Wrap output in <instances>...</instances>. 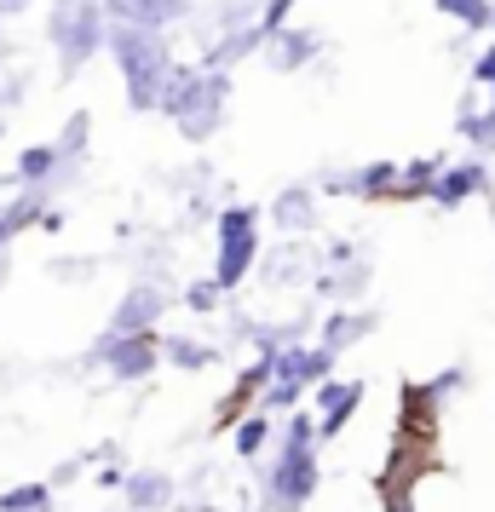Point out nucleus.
I'll return each instance as SVG.
<instances>
[{
  "mask_svg": "<svg viewBox=\"0 0 495 512\" xmlns=\"http://www.w3.org/2000/svg\"><path fill=\"white\" fill-rule=\"evenodd\" d=\"M317 415L306 409H294L283 420V443H277V455L271 466L260 472V507L265 512H300L317 495L323 484V466H317Z\"/></svg>",
  "mask_w": 495,
  "mask_h": 512,
  "instance_id": "obj_1",
  "label": "nucleus"
},
{
  "mask_svg": "<svg viewBox=\"0 0 495 512\" xmlns=\"http://www.w3.org/2000/svg\"><path fill=\"white\" fill-rule=\"evenodd\" d=\"M110 47H116V58H121V75H127V98H133V110H156V104H162L167 75H173L162 35H156V29L116 24V29H110Z\"/></svg>",
  "mask_w": 495,
  "mask_h": 512,
  "instance_id": "obj_2",
  "label": "nucleus"
},
{
  "mask_svg": "<svg viewBox=\"0 0 495 512\" xmlns=\"http://www.w3.org/2000/svg\"><path fill=\"white\" fill-rule=\"evenodd\" d=\"M162 110L179 121L185 139H208L225 121V75L213 70H173L162 87Z\"/></svg>",
  "mask_w": 495,
  "mask_h": 512,
  "instance_id": "obj_3",
  "label": "nucleus"
},
{
  "mask_svg": "<svg viewBox=\"0 0 495 512\" xmlns=\"http://www.w3.org/2000/svg\"><path fill=\"white\" fill-rule=\"evenodd\" d=\"M47 35H52V47H58V58L64 64H87L98 47H104V0H58L52 6V24H47Z\"/></svg>",
  "mask_w": 495,
  "mask_h": 512,
  "instance_id": "obj_4",
  "label": "nucleus"
},
{
  "mask_svg": "<svg viewBox=\"0 0 495 512\" xmlns=\"http://www.w3.org/2000/svg\"><path fill=\"white\" fill-rule=\"evenodd\" d=\"M254 254H260V219H254V208H225L219 213V265H213V282L236 288L248 277Z\"/></svg>",
  "mask_w": 495,
  "mask_h": 512,
  "instance_id": "obj_5",
  "label": "nucleus"
},
{
  "mask_svg": "<svg viewBox=\"0 0 495 512\" xmlns=\"http://www.w3.org/2000/svg\"><path fill=\"white\" fill-rule=\"evenodd\" d=\"M93 363H104L116 380H144L162 363V334H104Z\"/></svg>",
  "mask_w": 495,
  "mask_h": 512,
  "instance_id": "obj_6",
  "label": "nucleus"
},
{
  "mask_svg": "<svg viewBox=\"0 0 495 512\" xmlns=\"http://www.w3.org/2000/svg\"><path fill=\"white\" fill-rule=\"evenodd\" d=\"M357 409H363V380H323L317 386V438H340Z\"/></svg>",
  "mask_w": 495,
  "mask_h": 512,
  "instance_id": "obj_7",
  "label": "nucleus"
},
{
  "mask_svg": "<svg viewBox=\"0 0 495 512\" xmlns=\"http://www.w3.org/2000/svg\"><path fill=\"white\" fill-rule=\"evenodd\" d=\"M162 294L156 288H133L127 300L116 305V317H110V334H156V317H162Z\"/></svg>",
  "mask_w": 495,
  "mask_h": 512,
  "instance_id": "obj_8",
  "label": "nucleus"
},
{
  "mask_svg": "<svg viewBox=\"0 0 495 512\" xmlns=\"http://www.w3.org/2000/svg\"><path fill=\"white\" fill-rule=\"evenodd\" d=\"M121 495H127V512H167L173 507V478L167 472H127Z\"/></svg>",
  "mask_w": 495,
  "mask_h": 512,
  "instance_id": "obj_9",
  "label": "nucleus"
},
{
  "mask_svg": "<svg viewBox=\"0 0 495 512\" xmlns=\"http://www.w3.org/2000/svg\"><path fill=\"white\" fill-rule=\"evenodd\" d=\"M104 12L116 24H133V29H162L167 18L185 12V0H104Z\"/></svg>",
  "mask_w": 495,
  "mask_h": 512,
  "instance_id": "obj_10",
  "label": "nucleus"
},
{
  "mask_svg": "<svg viewBox=\"0 0 495 512\" xmlns=\"http://www.w3.org/2000/svg\"><path fill=\"white\" fill-rule=\"evenodd\" d=\"M490 185V173H484V162H461V167H444L438 173V185H432V202L438 208H461L472 190Z\"/></svg>",
  "mask_w": 495,
  "mask_h": 512,
  "instance_id": "obj_11",
  "label": "nucleus"
},
{
  "mask_svg": "<svg viewBox=\"0 0 495 512\" xmlns=\"http://www.w3.org/2000/svg\"><path fill=\"white\" fill-rule=\"evenodd\" d=\"M311 52H317V35H294V29H277V35H265V58H271L277 70H300Z\"/></svg>",
  "mask_w": 495,
  "mask_h": 512,
  "instance_id": "obj_12",
  "label": "nucleus"
},
{
  "mask_svg": "<svg viewBox=\"0 0 495 512\" xmlns=\"http://www.w3.org/2000/svg\"><path fill=\"white\" fill-rule=\"evenodd\" d=\"M231 432H236V455H242V461H260V455H265V443H271V432H277V415L254 409V415H242V420H236Z\"/></svg>",
  "mask_w": 495,
  "mask_h": 512,
  "instance_id": "obj_13",
  "label": "nucleus"
},
{
  "mask_svg": "<svg viewBox=\"0 0 495 512\" xmlns=\"http://www.w3.org/2000/svg\"><path fill=\"white\" fill-rule=\"evenodd\" d=\"M438 173H444V162H438V156H421V162L398 167V190H392V202H415V196H432Z\"/></svg>",
  "mask_w": 495,
  "mask_h": 512,
  "instance_id": "obj_14",
  "label": "nucleus"
},
{
  "mask_svg": "<svg viewBox=\"0 0 495 512\" xmlns=\"http://www.w3.org/2000/svg\"><path fill=\"white\" fill-rule=\"evenodd\" d=\"M369 328H375V317H369V311H340V317H329V323H323V351H334V357H340V351L357 346Z\"/></svg>",
  "mask_w": 495,
  "mask_h": 512,
  "instance_id": "obj_15",
  "label": "nucleus"
},
{
  "mask_svg": "<svg viewBox=\"0 0 495 512\" xmlns=\"http://www.w3.org/2000/svg\"><path fill=\"white\" fill-rule=\"evenodd\" d=\"M58 167H64L58 144H35V150H24V162H18V179H24V185H47Z\"/></svg>",
  "mask_w": 495,
  "mask_h": 512,
  "instance_id": "obj_16",
  "label": "nucleus"
},
{
  "mask_svg": "<svg viewBox=\"0 0 495 512\" xmlns=\"http://www.w3.org/2000/svg\"><path fill=\"white\" fill-rule=\"evenodd\" d=\"M41 507H52V484L47 478H29V484H18V489L0 495V512H41Z\"/></svg>",
  "mask_w": 495,
  "mask_h": 512,
  "instance_id": "obj_17",
  "label": "nucleus"
},
{
  "mask_svg": "<svg viewBox=\"0 0 495 512\" xmlns=\"http://www.w3.org/2000/svg\"><path fill=\"white\" fill-rule=\"evenodd\" d=\"M438 12L467 29H495V0H438Z\"/></svg>",
  "mask_w": 495,
  "mask_h": 512,
  "instance_id": "obj_18",
  "label": "nucleus"
},
{
  "mask_svg": "<svg viewBox=\"0 0 495 512\" xmlns=\"http://www.w3.org/2000/svg\"><path fill=\"white\" fill-rule=\"evenodd\" d=\"M162 363H173V369H208L213 346H196V340H162Z\"/></svg>",
  "mask_w": 495,
  "mask_h": 512,
  "instance_id": "obj_19",
  "label": "nucleus"
},
{
  "mask_svg": "<svg viewBox=\"0 0 495 512\" xmlns=\"http://www.w3.org/2000/svg\"><path fill=\"white\" fill-rule=\"evenodd\" d=\"M277 219H283L288 231H306V225H311V202H306V190H288L283 202H277Z\"/></svg>",
  "mask_w": 495,
  "mask_h": 512,
  "instance_id": "obj_20",
  "label": "nucleus"
},
{
  "mask_svg": "<svg viewBox=\"0 0 495 512\" xmlns=\"http://www.w3.org/2000/svg\"><path fill=\"white\" fill-rule=\"evenodd\" d=\"M219 294H225V288L208 277V282H196V288L185 294V305H190V311H219Z\"/></svg>",
  "mask_w": 495,
  "mask_h": 512,
  "instance_id": "obj_21",
  "label": "nucleus"
},
{
  "mask_svg": "<svg viewBox=\"0 0 495 512\" xmlns=\"http://www.w3.org/2000/svg\"><path fill=\"white\" fill-rule=\"evenodd\" d=\"M380 512H415V495L392 489V495H380Z\"/></svg>",
  "mask_w": 495,
  "mask_h": 512,
  "instance_id": "obj_22",
  "label": "nucleus"
},
{
  "mask_svg": "<svg viewBox=\"0 0 495 512\" xmlns=\"http://www.w3.org/2000/svg\"><path fill=\"white\" fill-rule=\"evenodd\" d=\"M472 75H478V81H484V87H495V47L484 52V58H478V64H472Z\"/></svg>",
  "mask_w": 495,
  "mask_h": 512,
  "instance_id": "obj_23",
  "label": "nucleus"
},
{
  "mask_svg": "<svg viewBox=\"0 0 495 512\" xmlns=\"http://www.w3.org/2000/svg\"><path fill=\"white\" fill-rule=\"evenodd\" d=\"M18 6H24V0H0V18H6V12H18Z\"/></svg>",
  "mask_w": 495,
  "mask_h": 512,
  "instance_id": "obj_24",
  "label": "nucleus"
},
{
  "mask_svg": "<svg viewBox=\"0 0 495 512\" xmlns=\"http://www.w3.org/2000/svg\"><path fill=\"white\" fill-rule=\"evenodd\" d=\"M41 512H52V507H41Z\"/></svg>",
  "mask_w": 495,
  "mask_h": 512,
  "instance_id": "obj_25",
  "label": "nucleus"
}]
</instances>
